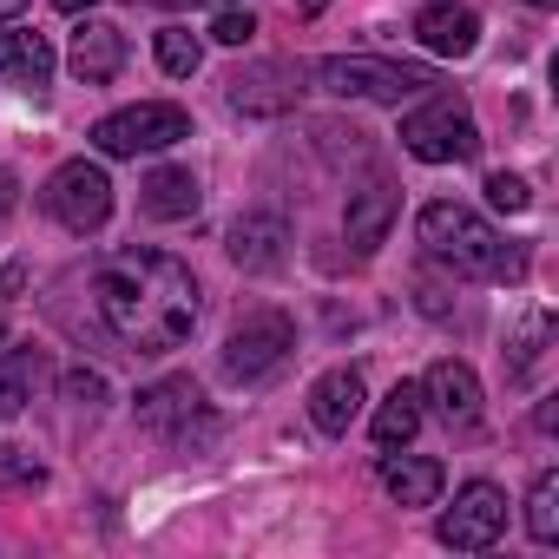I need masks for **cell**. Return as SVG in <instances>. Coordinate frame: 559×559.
<instances>
[{"label":"cell","instance_id":"1","mask_svg":"<svg viewBox=\"0 0 559 559\" xmlns=\"http://www.w3.org/2000/svg\"><path fill=\"white\" fill-rule=\"evenodd\" d=\"M93 290V323L126 349V356H171L198 330V276L171 250H112L86 276Z\"/></svg>","mask_w":559,"mask_h":559},{"label":"cell","instance_id":"2","mask_svg":"<svg viewBox=\"0 0 559 559\" xmlns=\"http://www.w3.org/2000/svg\"><path fill=\"white\" fill-rule=\"evenodd\" d=\"M421 243L454 276H480V284H520V276H526V250H513L480 211L448 204V198L421 211Z\"/></svg>","mask_w":559,"mask_h":559},{"label":"cell","instance_id":"3","mask_svg":"<svg viewBox=\"0 0 559 559\" xmlns=\"http://www.w3.org/2000/svg\"><path fill=\"white\" fill-rule=\"evenodd\" d=\"M323 80V93L336 99H376V106H402L415 93H435L428 67H402V60H369V53H330L310 67Z\"/></svg>","mask_w":559,"mask_h":559},{"label":"cell","instance_id":"4","mask_svg":"<svg viewBox=\"0 0 559 559\" xmlns=\"http://www.w3.org/2000/svg\"><path fill=\"white\" fill-rule=\"evenodd\" d=\"M139 428L145 435H158L165 448H204L224 421H217V408L204 402V389L191 382V376H165V382H152V389H139Z\"/></svg>","mask_w":559,"mask_h":559},{"label":"cell","instance_id":"5","mask_svg":"<svg viewBox=\"0 0 559 559\" xmlns=\"http://www.w3.org/2000/svg\"><path fill=\"white\" fill-rule=\"evenodd\" d=\"M402 145L421 165H467V158H480V126H474V112L461 99L435 93L428 106H415L402 119Z\"/></svg>","mask_w":559,"mask_h":559},{"label":"cell","instance_id":"6","mask_svg":"<svg viewBox=\"0 0 559 559\" xmlns=\"http://www.w3.org/2000/svg\"><path fill=\"white\" fill-rule=\"evenodd\" d=\"M191 139V112L185 106H165V99H145V106H126V112H106L93 126V145L106 158H139V152H165V145H185Z\"/></svg>","mask_w":559,"mask_h":559},{"label":"cell","instance_id":"7","mask_svg":"<svg viewBox=\"0 0 559 559\" xmlns=\"http://www.w3.org/2000/svg\"><path fill=\"white\" fill-rule=\"evenodd\" d=\"M297 349V330L284 310H250L230 336H224V376L230 382H270L276 369L290 362Z\"/></svg>","mask_w":559,"mask_h":559},{"label":"cell","instance_id":"8","mask_svg":"<svg viewBox=\"0 0 559 559\" xmlns=\"http://www.w3.org/2000/svg\"><path fill=\"white\" fill-rule=\"evenodd\" d=\"M40 204H47V217H60L67 230H99L106 217H112V178L99 171V165H86V158H73V165H60L53 178H47V191H40Z\"/></svg>","mask_w":559,"mask_h":559},{"label":"cell","instance_id":"9","mask_svg":"<svg viewBox=\"0 0 559 559\" xmlns=\"http://www.w3.org/2000/svg\"><path fill=\"white\" fill-rule=\"evenodd\" d=\"M224 99H230L237 112H250V119H284V112H297V99H304V67H290V60L237 67V73L224 80Z\"/></svg>","mask_w":559,"mask_h":559},{"label":"cell","instance_id":"10","mask_svg":"<svg viewBox=\"0 0 559 559\" xmlns=\"http://www.w3.org/2000/svg\"><path fill=\"white\" fill-rule=\"evenodd\" d=\"M500 533H507V493L493 480H467L454 493V507L441 513V546H454V552H487Z\"/></svg>","mask_w":559,"mask_h":559},{"label":"cell","instance_id":"11","mask_svg":"<svg viewBox=\"0 0 559 559\" xmlns=\"http://www.w3.org/2000/svg\"><path fill=\"white\" fill-rule=\"evenodd\" d=\"M421 402L454 428V435H467V428H480V376L467 369V362H435L428 369V382H421Z\"/></svg>","mask_w":559,"mask_h":559},{"label":"cell","instance_id":"12","mask_svg":"<svg viewBox=\"0 0 559 559\" xmlns=\"http://www.w3.org/2000/svg\"><path fill=\"white\" fill-rule=\"evenodd\" d=\"M395 211H402V191H395L389 178H369L362 191H349V217H343V230H349V250H356V257H376V250L389 243V224H395Z\"/></svg>","mask_w":559,"mask_h":559},{"label":"cell","instance_id":"13","mask_svg":"<svg viewBox=\"0 0 559 559\" xmlns=\"http://www.w3.org/2000/svg\"><path fill=\"white\" fill-rule=\"evenodd\" d=\"M67 67H73L86 86L119 80V67H126V34H119L112 21H80V27H73V47H67Z\"/></svg>","mask_w":559,"mask_h":559},{"label":"cell","instance_id":"14","mask_svg":"<svg viewBox=\"0 0 559 559\" xmlns=\"http://www.w3.org/2000/svg\"><path fill=\"white\" fill-rule=\"evenodd\" d=\"M284 243H290V224L284 217H270V211H250V217H237L230 224V263H243V270H276L284 263Z\"/></svg>","mask_w":559,"mask_h":559},{"label":"cell","instance_id":"15","mask_svg":"<svg viewBox=\"0 0 559 559\" xmlns=\"http://www.w3.org/2000/svg\"><path fill=\"white\" fill-rule=\"evenodd\" d=\"M382 487L402 500V507H435L441 500V487H448V474H441V461H428V454H395V448H382Z\"/></svg>","mask_w":559,"mask_h":559},{"label":"cell","instance_id":"16","mask_svg":"<svg viewBox=\"0 0 559 559\" xmlns=\"http://www.w3.org/2000/svg\"><path fill=\"white\" fill-rule=\"evenodd\" d=\"M415 40H421L428 53H441V60H467V53L480 47V21H474L467 8H454V0H441V8H421Z\"/></svg>","mask_w":559,"mask_h":559},{"label":"cell","instance_id":"17","mask_svg":"<svg viewBox=\"0 0 559 559\" xmlns=\"http://www.w3.org/2000/svg\"><path fill=\"white\" fill-rule=\"evenodd\" d=\"M356 415H362V376H356V369L317 376V389H310V421H317L323 435H349Z\"/></svg>","mask_w":559,"mask_h":559},{"label":"cell","instance_id":"18","mask_svg":"<svg viewBox=\"0 0 559 559\" xmlns=\"http://www.w3.org/2000/svg\"><path fill=\"white\" fill-rule=\"evenodd\" d=\"M0 80H14V86L40 93V86L53 80V47H47V34H34V27L0 34Z\"/></svg>","mask_w":559,"mask_h":559},{"label":"cell","instance_id":"19","mask_svg":"<svg viewBox=\"0 0 559 559\" xmlns=\"http://www.w3.org/2000/svg\"><path fill=\"white\" fill-rule=\"evenodd\" d=\"M139 211H145V217H158V224L191 217V211H198V178H191L185 165H158V171L139 185Z\"/></svg>","mask_w":559,"mask_h":559},{"label":"cell","instance_id":"20","mask_svg":"<svg viewBox=\"0 0 559 559\" xmlns=\"http://www.w3.org/2000/svg\"><path fill=\"white\" fill-rule=\"evenodd\" d=\"M34 376H40V356L27 343H0V421H14L34 402Z\"/></svg>","mask_w":559,"mask_h":559},{"label":"cell","instance_id":"21","mask_svg":"<svg viewBox=\"0 0 559 559\" xmlns=\"http://www.w3.org/2000/svg\"><path fill=\"white\" fill-rule=\"evenodd\" d=\"M421 428V389L415 382H395V395L376 408V448H408Z\"/></svg>","mask_w":559,"mask_h":559},{"label":"cell","instance_id":"22","mask_svg":"<svg viewBox=\"0 0 559 559\" xmlns=\"http://www.w3.org/2000/svg\"><path fill=\"white\" fill-rule=\"evenodd\" d=\"M526 533H533L539 546L559 539V480H552V474H539L533 493H526Z\"/></svg>","mask_w":559,"mask_h":559},{"label":"cell","instance_id":"23","mask_svg":"<svg viewBox=\"0 0 559 559\" xmlns=\"http://www.w3.org/2000/svg\"><path fill=\"white\" fill-rule=\"evenodd\" d=\"M158 67H165L171 80H191V73L204 67V47H198L185 27H165V34H158Z\"/></svg>","mask_w":559,"mask_h":559},{"label":"cell","instance_id":"24","mask_svg":"<svg viewBox=\"0 0 559 559\" xmlns=\"http://www.w3.org/2000/svg\"><path fill=\"white\" fill-rule=\"evenodd\" d=\"M47 467L27 454V448H0V487H40Z\"/></svg>","mask_w":559,"mask_h":559},{"label":"cell","instance_id":"25","mask_svg":"<svg viewBox=\"0 0 559 559\" xmlns=\"http://www.w3.org/2000/svg\"><path fill=\"white\" fill-rule=\"evenodd\" d=\"M487 204H493V211H526V204H533V191H526V178L493 171V178H487Z\"/></svg>","mask_w":559,"mask_h":559},{"label":"cell","instance_id":"26","mask_svg":"<svg viewBox=\"0 0 559 559\" xmlns=\"http://www.w3.org/2000/svg\"><path fill=\"white\" fill-rule=\"evenodd\" d=\"M250 34H257L250 14H217V21H211V40H217V47H250Z\"/></svg>","mask_w":559,"mask_h":559},{"label":"cell","instance_id":"27","mask_svg":"<svg viewBox=\"0 0 559 559\" xmlns=\"http://www.w3.org/2000/svg\"><path fill=\"white\" fill-rule=\"evenodd\" d=\"M67 395H73V402H86V408H93V402H99V395H106V382H99V376H86V369H73V376H67Z\"/></svg>","mask_w":559,"mask_h":559},{"label":"cell","instance_id":"28","mask_svg":"<svg viewBox=\"0 0 559 559\" xmlns=\"http://www.w3.org/2000/svg\"><path fill=\"white\" fill-rule=\"evenodd\" d=\"M14 290H21V270L8 263V270H0V304H14Z\"/></svg>","mask_w":559,"mask_h":559},{"label":"cell","instance_id":"29","mask_svg":"<svg viewBox=\"0 0 559 559\" xmlns=\"http://www.w3.org/2000/svg\"><path fill=\"white\" fill-rule=\"evenodd\" d=\"M8 211H14V178L0 171V217H8Z\"/></svg>","mask_w":559,"mask_h":559},{"label":"cell","instance_id":"30","mask_svg":"<svg viewBox=\"0 0 559 559\" xmlns=\"http://www.w3.org/2000/svg\"><path fill=\"white\" fill-rule=\"evenodd\" d=\"M53 8H60V14H86V8H93V0H53Z\"/></svg>","mask_w":559,"mask_h":559},{"label":"cell","instance_id":"31","mask_svg":"<svg viewBox=\"0 0 559 559\" xmlns=\"http://www.w3.org/2000/svg\"><path fill=\"white\" fill-rule=\"evenodd\" d=\"M21 8H27V0H0V21H14Z\"/></svg>","mask_w":559,"mask_h":559},{"label":"cell","instance_id":"32","mask_svg":"<svg viewBox=\"0 0 559 559\" xmlns=\"http://www.w3.org/2000/svg\"><path fill=\"white\" fill-rule=\"evenodd\" d=\"M178 8H211V0H178Z\"/></svg>","mask_w":559,"mask_h":559},{"label":"cell","instance_id":"33","mask_svg":"<svg viewBox=\"0 0 559 559\" xmlns=\"http://www.w3.org/2000/svg\"><path fill=\"white\" fill-rule=\"evenodd\" d=\"M526 8H559V0H526Z\"/></svg>","mask_w":559,"mask_h":559}]
</instances>
